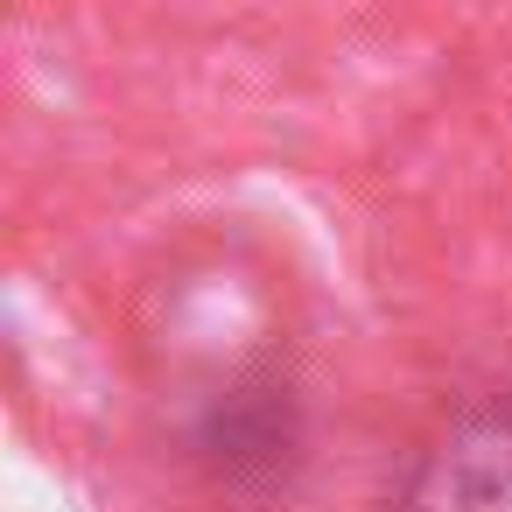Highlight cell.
<instances>
[{"instance_id": "1", "label": "cell", "mask_w": 512, "mask_h": 512, "mask_svg": "<svg viewBox=\"0 0 512 512\" xmlns=\"http://www.w3.org/2000/svg\"><path fill=\"white\" fill-rule=\"evenodd\" d=\"M176 456L211 498H232V505L288 498L309 463L302 379L274 351L232 358L225 372L197 379L176 407Z\"/></svg>"}, {"instance_id": "2", "label": "cell", "mask_w": 512, "mask_h": 512, "mask_svg": "<svg viewBox=\"0 0 512 512\" xmlns=\"http://www.w3.org/2000/svg\"><path fill=\"white\" fill-rule=\"evenodd\" d=\"M386 512H512V386H463L400 442Z\"/></svg>"}]
</instances>
